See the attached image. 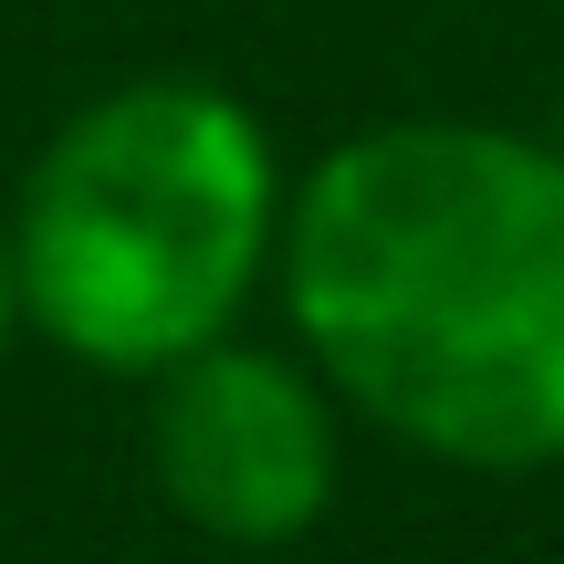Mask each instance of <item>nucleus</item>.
I'll use <instances>...</instances> for the list:
<instances>
[{
	"mask_svg": "<svg viewBox=\"0 0 564 564\" xmlns=\"http://www.w3.org/2000/svg\"><path fill=\"white\" fill-rule=\"evenodd\" d=\"M282 314L335 408L481 481L564 460V147L481 116L335 137L282 199Z\"/></svg>",
	"mask_w": 564,
	"mask_h": 564,
	"instance_id": "1",
	"label": "nucleus"
},
{
	"mask_svg": "<svg viewBox=\"0 0 564 564\" xmlns=\"http://www.w3.org/2000/svg\"><path fill=\"white\" fill-rule=\"evenodd\" d=\"M282 147L199 74H137L53 126L11 209L21 335L95 377H158L230 335L282 251Z\"/></svg>",
	"mask_w": 564,
	"mask_h": 564,
	"instance_id": "2",
	"label": "nucleus"
},
{
	"mask_svg": "<svg viewBox=\"0 0 564 564\" xmlns=\"http://www.w3.org/2000/svg\"><path fill=\"white\" fill-rule=\"evenodd\" d=\"M147 387H158L147 398V470L188 533H209L230 554H272L335 512L345 429H335V387L314 366L209 335Z\"/></svg>",
	"mask_w": 564,
	"mask_h": 564,
	"instance_id": "3",
	"label": "nucleus"
},
{
	"mask_svg": "<svg viewBox=\"0 0 564 564\" xmlns=\"http://www.w3.org/2000/svg\"><path fill=\"white\" fill-rule=\"evenodd\" d=\"M21 335V282H11V209H0V356H11Z\"/></svg>",
	"mask_w": 564,
	"mask_h": 564,
	"instance_id": "4",
	"label": "nucleus"
}]
</instances>
